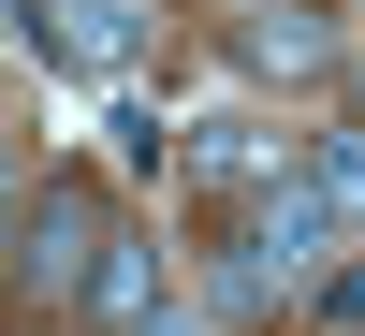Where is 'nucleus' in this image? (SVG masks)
<instances>
[{"mask_svg":"<svg viewBox=\"0 0 365 336\" xmlns=\"http://www.w3.org/2000/svg\"><path fill=\"white\" fill-rule=\"evenodd\" d=\"M103 249H117V220L88 205V175H44V190L15 205V278L44 292V307H73V292H88V263H103Z\"/></svg>","mask_w":365,"mask_h":336,"instance_id":"nucleus-2","label":"nucleus"},{"mask_svg":"<svg viewBox=\"0 0 365 336\" xmlns=\"http://www.w3.org/2000/svg\"><path fill=\"white\" fill-rule=\"evenodd\" d=\"M73 322H88V336H146V322H175V292H161V249H146V234H117V249L88 263Z\"/></svg>","mask_w":365,"mask_h":336,"instance_id":"nucleus-4","label":"nucleus"},{"mask_svg":"<svg viewBox=\"0 0 365 336\" xmlns=\"http://www.w3.org/2000/svg\"><path fill=\"white\" fill-rule=\"evenodd\" d=\"M351 103H365V44H351Z\"/></svg>","mask_w":365,"mask_h":336,"instance_id":"nucleus-9","label":"nucleus"},{"mask_svg":"<svg viewBox=\"0 0 365 336\" xmlns=\"http://www.w3.org/2000/svg\"><path fill=\"white\" fill-rule=\"evenodd\" d=\"M146 336H190V322H146Z\"/></svg>","mask_w":365,"mask_h":336,"instance_id":"nucleus-10","label":"nucleus"},{"mask_svg":"<svg viewBox=\"0 0 365 336\" xmlns=\"http://www.w3.org/2000/svg\"><path fill=\"white\" fill-rule=\"evenodd\" d=\"M307 190L336 205V234L365 249V117H336V132H307Z\"/></svg>","mask_w":365,"mask_h":336,"instance_id":"nucleus-5","label":"nucleus"},{"mask_svg":"<svg viewBox=\"0 0 365 336\" xmlns=\"http://www.w3.org/2000/svg\"><path fill=\"white\" fill-rule=\"evenodd\" d=\"M322 322H351V336H365V249L336 263V278H322Z\"/></svg>","mask_w":365,"mask_h":336,"instance_id":"nucleus-7","label":"nucleus"},{"mask_svg":"<svg viewBox=\"0 0 365 336\" xmlns=\"http://www.w3.org/2000/svg\"><path fill=\"white\" fill-rule=\"evenodd\" d=\"M15 44H29V58H58V0H15Z\"/></svg>","mask_w":365,"mask_h":336,"instance_id":"nucleus-8","label":"nucleus"},{"mask_svg":"<svg viewBox=\"0 0 365 336\" xmlns=\"http://www.w3.org/2000/svg\"><path fill=\"white\" fill-rule=\"evenodd\" d=\"M336 205L322 190H278V205H234V234H220V263H205V307L220 322H292V307H322V278H336Z\"/></svg>","mask_w":365,"mask_h":336,"instance_id":"nucleus-1","label":"nucleus"},{"mask_svg":"<svg viewBox=\"0 0 365 336\" xmlns=\"http://www.w3.org/2000/svg\"><path fill=\"white\" fill-rule=\"evenodd\" d=\"M58 58L73 73H117L132 58V0H58Z\"/></svg>","mask_w":365,"mask_h":336,"instance_id":"nucleus-6","label":"nucleus"},{"mask_svg":"<svg viewBox=\"0 0 365 336\" xmlns=\"http://www.w3.org/2000/svg\"><path fill=\"white\" fill-rule=\"evenodd\" d=\"M351 44L365 29H336L322 0H249L234 15V73L249 88H322V73H351Z\"/></svg>","mask_w":365,"mask_h":336,"instance_id":"nucleus-3","label":"nucleus"}]
</instances>
